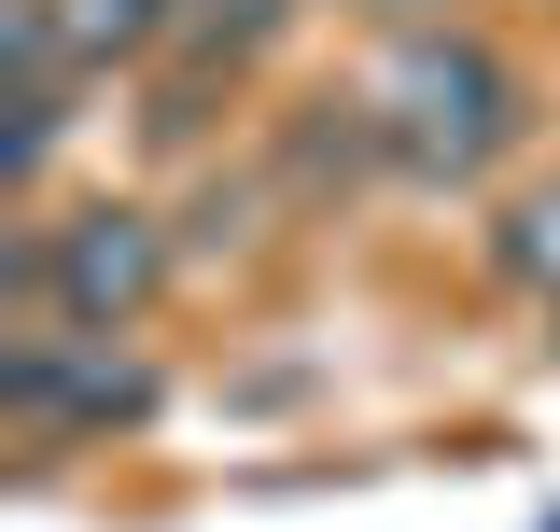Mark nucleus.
<instances>
[{"instance_id":"obj_2","label":"nucleus","mask_w":560,"mask_h":532,"mask_svg":"<svg viewBox=\"0 0 560 532\" xmlns=\"http://www.w3.org/2000/svg\"><path fill=\"white\" fill-rule=\"evenodd\" d=\"M14 280H43V309L57 323H84V336H127L154 294H168V239H154V210H127V197H84V210H57L28 253H14Z\"/></svg>"},{"instance_id":"obj_7","label":"nucleus","mask_w":560,"mask_h":532,"mask_svg":"<svg viewBox=\"0 0 560 532\" xmlns=\"http://www.w3.org/2000/svg\"><path fill=\"white\" fill-rule=\"evenodd\" d=\"M547 309H560V294H547Z\"/></svg>"},{"instance_id":"obj_1","label":"nucleus","mask_w":560,"mask_h":532,"mask_svg":"<svg viewBox=\"0 0 560 532\" xmlns=\"http://www.w3.org/2000/svg\"><path fill=\"white\" fill-rule=\"evenodd\" d=\"M364 140L407 169V183H490L504 140H518V70L490 57L477 28H407L393 57L364 70Z\"/></svg>"},{"instance_id":"obj_4","label":"nucleus","mask_w":560,"mask_h":532,"mask_svg":"<svg viewBox=\"0 0 560 532\" xmlns=\"http://www.w3.org/2000/svg\"><path fill=\"white\" fill-rule=\"evenodd\" d=\"M43 28H57L70 70H127L154 43H183V0H43Z\"/></svg>"},{"instance_id":"obj_5","label":"nucleus","mask_w":560,"mask_h":532,"mask_svg":"<svg viewBox=\"0 0 560 532\" xmlns=\"http://www.w3.org/2000/svg\"><path fill=\"white\" fill-rule=\"evenodd\" d=\"M504 266H518V280H547V294H560V183H533V197L504 210Z\"/></svg>"},{"instance_id":"obj_6","label":"nucleus","mask_w":560,"mask_h":532,"mask_svg":"<svg viewBox=\"0 0 560 532\" xmlns=\"http://www.w3.org/2000/svg\"><path fill=\"white\" fill-rule=\"evenodd\" d=\"M350 14H434V0H350Z\"/></svg>"},{"instance_id":"obj_3","label":"nucleus","mask_w":560,"mask_h":532,"mask_svg":"<svg viewBox=\"0 0 560 532\" xmlns=\"http://www.w3.org/2000/svg\"><path fill=\"white\" fill-rule=\"evenodd\" d=\"M0 406H14V420H43V435H57V420H98V435H113V420L154 406V379L113 365V336L57 323V336H14V350H0Z\"/></svg>"}]
</instances>
